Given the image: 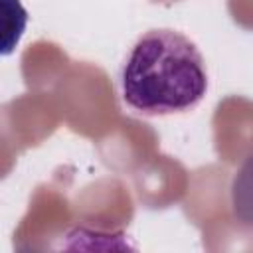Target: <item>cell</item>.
<instances>
[{
    "mask_svg": "<svg viewBox=\"0 0 253 253\" xmlns=\"http://www.w3.org/2000/svg\"><path fill=\"white\" fill-rule=\"evenodd\" d=\"M125 103L142 115L194 109L208 91V71L198 45L184 34L160 28L142 34L121 71Z\"/></svg>",
    "mask_w": 253,
    "mask_h": 253,
    "instance_id": "6da1fadb",
    "label": "cell"
},
{
    "mask_svg": "<svg viewBox=\"0 0 253 253\" xmlns=\"http://www.w3.org/2000/svg\"><path fill=\"white\" fill-rule=\"evenodd\" d=\"M28 26V10L20 0H0V57L14 53Z\"/></svg>",
    "mask_w": 253,
    "mask_h": 253,
    "instance_id": "7a4b0ae2",
    "label": "cell"
}]
</instances>
